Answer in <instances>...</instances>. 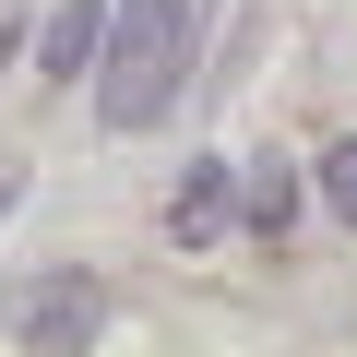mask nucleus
Returning a JSON list of instances; mask_svg holds the SVG:
<instances>
[{
  "label": "nucleus",
  "mask_w": 357,
  "mask_h": 357,
  "mask_svg": "<svg viewBox=\"0 0 357 357\" xmlns=\"http://www.w3.org/2000/svg\"><path fill=\"white\" fill-rule=\"evenodd\" d=\"M191 72V0H119L107 13V60H96V119L107 131H155Z\"/></svg>",
  "instance_id": "nucleus-1"
},
{
  "label": "nucleus",
  "mask_w": 357,
  "mask_h": 357,
  "mask_svg": "<svg viewBox=\"0 0 357 357\" xmlns=\"http://www.w3.org/2000/svg\"><path fill=\"white\" fill-rule=\"evenodd\" d=\"M0 321L60 357V345H96V333H107V286H96V274H24L13 298H0Z\"/></svg>",
  "instance_id": "nucleus-2"
},
{
  "label": "nucleus",
  "mask_w": 357,
  "mask_h": 357,
  "mask_svg": "<svg viewBox=\"0 0 357 357\" xmlns=\"http://www.w3.org/2000/svg\"><path fill=\"white\" fill-rule=\"evenodd\" d=\"M227 215H238V167L203 155L191 178H178V203H167V238H178V250H203V238H227Z\"/></svg>",
  "instance_id": "nucleus-3"
},
{
  "label": "nucleus",
  "mask_w": 357,
  "mask_h": 357,
  "mask_svg": "<svg viewBox=\"0 0 357 357\" xmlns=\"http://www.w3.org/2000/svg\"><path fill=\"white\" fill-rule=\"evenodd\" d=\"M96 48H107V0H60V13L36 24V72H48V84L96 72Z\"/></svg>",
  "instance_id": "nucleus-4"
},
{
  "label": "nucleus",
  "mask_w": 357,
  "mask_h": 357,
  "mask_svg": "<svg viewBox=\"0 0 357 357\" xmlns=\"http://www.w3.org/2000/svg\"><path fill=\"white\" fill-rule=\"evenodd\" d=\"M238 215H250V238H286V227H298V167H286V155H262V167L238 178Z\"/></svg>",
  "instance_id": "nucleus-5"
},
{
  "label": "nucleus",
  "mask_w": 357,
  "mask_h": 357,
  "mask_svg": "<svg viewBox=\"0 0 357 357\" xmlns=\"http://www.w3.org/2000/svg\"><path fill=\"white\" fill-rule=\"evenodd\" d=\"M321 203L357 227V131H345V143H321Z\"/></svg>",
  "instance_id": "nucleus-6"
},
{
  "label": "nucleus",
  "mask_w": 357,
  "mask_h": 357,
  "mask_svg": "<svg viewBox=\"0 0 357 357\" xmlns=\"http://www.w3.org/2000/svg\"><path fill=\"white\" fill-rule=\"evenodd\" d=\"M0 60H13V24H0Z\"/></svg>",
  "instance_id": "nucleus-7"
}]
</instances>
